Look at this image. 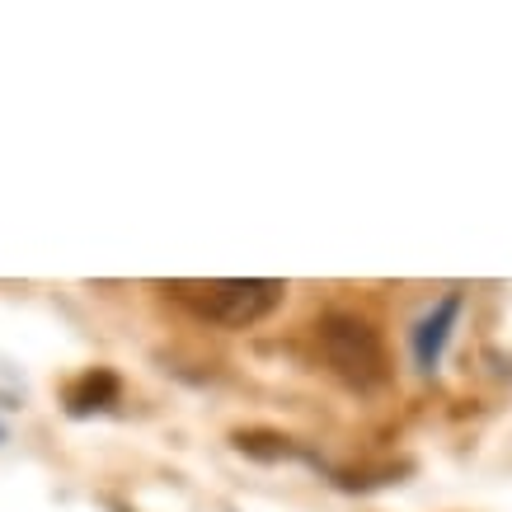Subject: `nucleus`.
Segmentation results:
<instances>
[{"label":"nucleus","instance_id":"f257e3e1","mask_svg":"<svg viewBox=\"0 0 512 512\" xmlns=\"http://www.w3.org/2000/svg\"><path fill=\"white\" fill-rule=\"evenodd\" d=\"M165 292L174 301H184L193 315L212 320L226 329H245L254 320H264L273 306L282 301V282L273 278H217V282H170Z\"/></svg>","mask_w":512,"mask_h":512},{"label":"nucleus","instance_id":"f03ea898","mask_svg":"<svg viewBox=\"0 0 512 512\" xmlns=\"http://www.w3.org/2000/svg\"><path fill=\"white\" fill-rule=\"evenodd\" d=\"M315 343H320V357L329 362V372L339 376L343 386L376 390L386 381V348H381V334H376L362 315L329 311L325 320L315 325Z\"/></svg>","mask_w":512,"mask_h":512},{"label":"nucleus","instance_id":"7ed1b4c3","mask_svg":"<svg viewBox=\"0 0 512 512\" xmlns=\"http://www.w3.org/2000/svg\"><path fill=\"white\" fill-rule=\"evenodd\" d=\"M456 315H461V292H447L433 306V315L419 320V329H414V362H419L423 372H433L437 362H442V348H447V339H451Z\"/></svg>","mask_w":512,"mask_h":512},{"label":"nucleus","instance_id":"20e7f679","mask_svg":"<svg viewBox=\"0 0 512 512\" xmlns=\"http://www.w3.org/2000/svg\"><path fill=\"white\" fill-rule=\"evenodd\" d=\"M118 400V376L113 372H90V376H80L76 386L66 390V409L71 414H94V409H109V404Z\"/></svg>","mask_w":512,"mask_h":512}]
</instances>
